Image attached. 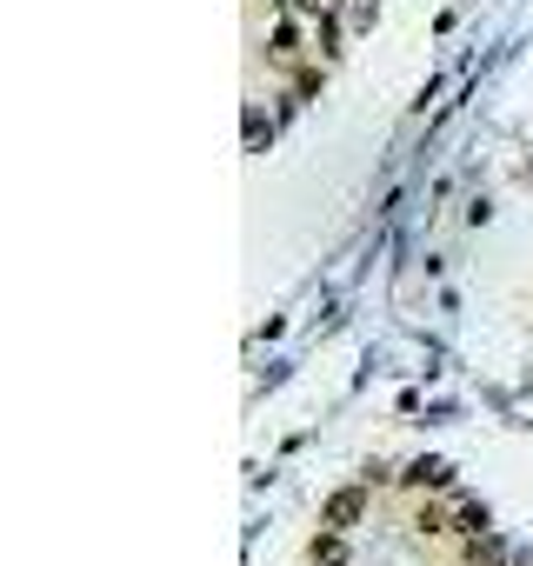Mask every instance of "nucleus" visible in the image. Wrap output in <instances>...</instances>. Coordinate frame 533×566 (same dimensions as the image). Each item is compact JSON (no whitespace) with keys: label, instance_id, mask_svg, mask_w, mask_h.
Wrapping results in <instances>:
<instances>
[{"label":"nucleus","instance_id":"1","mask_svg":"<svg viewBox=\"0 0 533 566\" xmlns=\"http://www.w3.org/2000/svg\"><path fill=\"white\" fill-rule=\"evenodd\" d=\"M360 513H367V486H341V493H327V506H321V526H360Z\"/></svg>","mask_w":533,"mask_h":566},{"label":"nucleus","instance_id":"2","mask_svg":"<svg viewBox=\"0 0 533 566\" xmlns=\"http://www.w3.org/2000/svg\"><path fill=\"white\" fill-rule=\"evenodd\" d=\"M266 54H274L281 67H301V54H307V41H301V14H281V21H274V34H266Z\"/></svg>","mask_w":533,"mask_h":566},{"label":"nucleus","instance_id":"3","mask_svg":"<svg viewBox=\"0 0 533 566\" xmlns=\"http://www.w3.org/2000/svg\"><path fill=\"white\" fill-rule=\"evenodd\" d=\"M400 480H407V486H420V493H427V486L440 493V486L453 480V467H447V460H433V453H420V460H414V467H407Z\"/></svg>","mask_w":533,"mask_h":566},{"label":"nucleus","instance_id":"4","mask_svg":"<svg viewBox=\"0 0 533 566\" xmlns=\"http://www.w3.org/2000/svg\"><path fill=\"white\" fill-rule=\"evenodd\" d=\"M307 559H314V566H347V533H341V526H321L314 546H307Z\"/></svg>","mask_w":533,"mask_h":566},{"label":"nucleus","instance_id":"5","mask_svg":"<svg viewBox=\"0 0 533 566\" xmlns=\"http://www.w3.org/2000/svg\"><path fill=\"white\" fill-rule=\"evenodd\" d=\"M314 48H321V61H334L341 54V14L327 8V14H314Z\"/></svg>","mask_w":533,"mask_h":566},{"label":"nucleus","instance_id":"6","mask_svg":"<svg viewBox=\"0 0 533 566\" xmlns=\"http://www.w3.org/2000/svg\"><path fill=\"white\" fill-rule=\"evenodd\" d=\"M500 559V539L493 533H467V566H493Z\"/></svg>","mask_w":533,"mask_h":566},{"label":"nucleus","instance_id":"7","mask_svg":"<svg viewBox=\"0 0 533 566\" xmlns=\"http://www.w3.org/2000/svg\"><path fill=\"white\" fill-rule=\"evenodd\" d=\"M414 526H420V533H447L453 520H447V506H440V500H420V513H414Z\"/></svg>","mask_w":533,"mask_h":566},{"label":"nucleus","instance_id":"8","mask_svg":"<svg viewBox=\"0 0 533 566\" xmlns=\"http://www.w3.org/2000/svg\"><path fill=\"white\" fill-rule=\"evenodd\" d=\"M374 14H380V0H347V21L354 28H374Z\"/></svg>","mask_w":533,"mask_h":566},{"label":"nucleus","instance_id":"9","mask_svg":"<svg viewBox=\"0 0 533 566\" xmlns=\"http://www.w3.org/2000/svg\"><path fill=\"white\" fill-rule=\"evenodd\" d=\"M453 526H460V533H487V506H460Z\"/></svg>","mask_w":533,"mask_h":566},{"label":"nucleus","instance_id":"10","mask_svg":"<svg viewBox=\"0 0 533 566\" xmlns=\"http://www.w3.org/2000/svg\"><path fill=\"white\" fill-rule=\"evenodd\" d=\"M334 0H288V14H301V21H314V14H327Z\"/></svg>","mask_w":533,"mask_h":566},{"label":"nucleus","instance_id":"11","mask_svg":"<svg viewBox=\"0 0 533 566\" xmlns=\"http://www.w3.org/2000/svg\"><path fill=\"white\" fill-rule=\"evenodd\" d=\"M294 94H301V101L321 94V67H301V74H294Z\"/></svg>","mask_w":533,"mask_h":566},{"label":"nucleus","instance_id":"12","mask_svg":"<svg viewBox=\"0 0 533 566\" xmlns=\"http://www.w3.org/2000/svg\"><path fill=\"white\" fill-rule=\"evenodd\" d=\"M500 566H526V553H506V559H500Z\"/></svg>","mask_w":533,"mask_h":566}]
</instances>
